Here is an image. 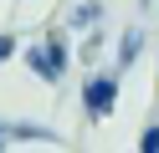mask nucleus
Segmentation results:
<instances>
[{"label":"nucleus","instance_id":"obj_6","mask_svg":"<svg viewBox=\"0 0 159 153\" xmlns=\"http://www.w3.org/2000/svg\"><path fill=\"white\" fill-rule=\"evenodd\" d=\"M139 148H144V153H159V128H144V138H139Z\"/></svg>","mask_w":159,"mask_h":153},{"label":"nucleus","instance_id":"obj_1","mask_svg":"<svg viewBox=\"0 0 159 153\" xmlns=\"http://www.w3.org/2000/svg\"><path fill=\"white\" fill-rule=\"evenodd\" d=\"M26 61H31V71H36V77H46V82H62V71H67V51L57 46V41L31 46V51H26Z\"/></svg>","mask_w":159,"mask_h":153},{"label":"nucleus","instance_id":"obj_3","mask_svg":"<svg viewBox=\"0 0 159 153\" xmlns=\"http://www.w3.org/2000/svg\"><path fill=\"white\" fill-rule=\"evenodd\" d=\"M139 46H144V31H139V26H128V31H123V41H118V66H134Z\"/></svg>","mask_w":159,"mask_h":153},{"label":"nucleus","instance_id":"obj_2","mask_svg":"<svg viewBox=\"0 0 159 153\" xmlns=\"http://www.w3.org/2000/svg\"><path fill=\"white\" fill-rule=\"evenodd\" d=\"M113 102H118V82H113V77H87V87H82V107H87V117H108V112H113Z\"/></svg>","mask_w":159,"mask_h":153},{"label":"nucleus","instance_id":"obj_4","mask_svg":"<svg viewBox=\"0 0 159 153\" xmlns=\"http://www.w3.org/2000/svg\"><path fill=\"white\" fill-rule=\"evenodd\" d=\"M5 133H11V138H21V143H57L46 128H31V122H21V128H5Z\"/></svg>","mask_w":159,"mask_h":153},{"label":"nucleus","instance_id":"obj_5","mask_svg":"<svg viewBox=\"0 0 159 153\" xmlns=\"http://www.w3.org/2000/svg\"><path fill=\"white\" fill-rule=\"evenodd\" d=\"M72 26H77V31L98 26V0H87V5H77V10H72Z\"/></svg>","mask_w":159,"mask_h":153},{"label":"nucleus","instance_id":"obj_8","mask_svg":"<svg viewBox=\"0 0 159 153\" xmlns=\"http://www.w3.org/2000/svg\"><path fill=\"white\" fill-rule=\"evenodd\" d=\"M0 148H5V128H0Z\"/></svg>","mask_w":159,"mask_h":153},{"label":"nucleus","instance_id":"obj_7","mask_svg":"<svg viewBox=\"0 0 159 153\" xmlns=\"http://www.w3.org/2000/svg\"><path fill=\"white\" fill-rule=\"evenodd\" d=\"M16 51H21V46H16V36H0V61H11Z\"/></svg>","mask_w":159,"mask_h":153}]
</instances>
